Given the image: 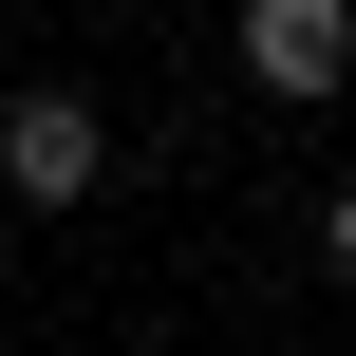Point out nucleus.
Returning <instances> with one entry per match:
<instances>
[{
	"label": "nucleus",
	"mask_w": 356,
	"mask_h": 356,
	"mask_svg": "<svg viewBox=\"0 0 356 356\" xmlns=\"http://www.w3.org/2000/svg\"><path fill=\"white\" fill-rule=\"evenodd\" d=\"M94 169H113V113H94L75 75H19V94H0V188H19V207H94Z\"/></svg>",
	"instance_id": "nucleus-1"
},
{
	"label": "nucleus",
	"mask_w": 356,
	"mask_h": 356,
	"mask_svg": "<svg viewBox=\"0 0 356 356\" xmlns=\"http://www.w3.org/2000/svg\"><path fill=\"white\" fill-rule=\"evenodd\" d=\"M338 56H356L338 0H244V75H263L282 113H319V94H338Z\"/></svg>",
	"instance_id": "nucleus-2"
},
{
	"label": "nucleus",
	"mask_w": 356,
	"mask_h": 356,
	"mask_svg": "<svg viewBox=\"0 0 356 356\" xmlns=\"http://www.w3.org/2000/svg\"><path fill=\"white\" fill-rule=\"evenodd\" d=\"M0 19H19V0H0Z\"/></svg>",
	"instance_id": "nucleus-3"
}]
</instances>
